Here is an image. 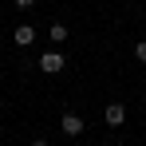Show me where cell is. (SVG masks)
<instances>
[{
    "label": "cell",
    "instance_id": "5",
    "mask_svg": "<svg viewBox=\"0 0 146 146\" xmlns=\"http://www.w3.org/2000/svg\"><path fill=\"white\" fill-rule=\"evenodd\" d=\"M48 36L55 40V44H67V36H71V32H67V24H51V28H48Z\"/></svg>",
    "mask_w": 146,
    "mask_h": 146
},
{
    "label": "cell",
    "instance_id": "1",
    "mask_svg": "<svg viewBox=\"0 0 146 146\" xmlns=\"http://www.w3.org/2000/svg\"><path fill=\"white\" fill-rule=\"evenodd\" d=\"M63 67H67V59H63L59 51H44V59H40V71L44 75H59Z\"/></svg>",
    "mask_w": 146,
    "mask_h": 146
},
{
    "label": "cell",
    "instance_id": "2",
    "mask_svg": "<svg viewBox=\"0 0 146 146\" xmlns=\"http://www.w3.org/2000/svg\"><path fill=\"white\" fill-rule=\"evenodd\" d=\"M59 130H63V134H83V130H87V126H83V119H79V115H71V111H67V115H63V119H59Z\"/></svg>",
    "mask_w": 146,
    "mask_h": 146
},
{
    "label": "cell",
    "instance_id": "6",
    "mask_svg": "<svg viewBox=\"0 0 146 146\" xmlns=\"http://www.w3.org/2000/svg\"><path fill=\"white\" fill-rule=\"evenodd\" d=\"M134 59H138V63H146V40H138V44H134Z\"/></svg>",
    "mask_w": 146,
    "mask_h": 146
},
{
    "label": "cell",
    "instance_id": "3",
    "mask_svg": "<svg viewBox=\"0 0 146 146\" xmlns=\"http://www.w3.org/2000/svg\"><path fill=\"white\" fill-rule=\"evenodd\" d=\"M12 40H16L20 48H28V44L36 40V28H32V24H20V28H16V32H12Z\"/></svg>",
    "mask_w": 146,
    "mask_h": 146
},
{
    "label": "cell",
    "instance_id": "8",
    "mask_svg": "<svg viewBox=\"0 0 146 146\" xmlns=\"http://www.w3.org/2000/svg\"><path fill=\"white\" fill-rule=\"evenodd\" d=\"M32 146H51V142H48V138H36V142H32Z\"/></svg>",
    "mask_w": 146,
    "mask_h": 146
},
{
    "label": "cell",
    "instance_id": "4",
    "mask_svg": "<svg viewBox=\"0 0 146 146\" xmlns=\"http://www.w3.org/2000/svg\"><path fill=\"white\" fill-rule=\"evenodd\" d=\"M107 122H111V126H122V122H126V111H122L119 103H111V107H107Z\"/></svg>",
    "mask_w": 146,
    "mask_h": 146
},
{
    "label": "cell",
    "instance_id": "7",
    "mask_svg": "<svg viewBox=\"0 0 146 146\" xmlns=\"http://www.w3.org/2000/svg\"><path fill=\"white\" fill-rule=\"evenodd\" d=\"M32 4H36V0H16V8H32Z\"/></svg>",
    "mask_w": 146,
    "mask_h": 146
}]
</instances>
